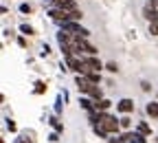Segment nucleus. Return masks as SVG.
Wrapping results in <instances>:
<instances>
[{
  "instance_id": "obj_1",
  "label": "nucleus",
  "mask_w": 158,
  "mask_h": 143,
  "mask_svg": "<svg viewBox=\"0 0 158 143\" xmlns=\"http://www.w3.org/2000/svg\"><path fill=\"white\" fill-rule=\"evenodd\" d=\"M48 15L55 20V22H59V24H64V22H79V20L84 18V13L79 9H59V7H51Z\"/></svg>"
},
{
  "instance_id": "obj_2",
  "label": "nucleus",
  "mask_w": 158,
  "mask_h": 143,
  "mask_svg": "<svg viewBox=\"0 0 158 143\" xmlns=\"http://www.w3.org/2000/svg\"><path fill=\"white\" fill-rule=\"evenodd\" d=\"M99 126H101L108 134H114L121 130V119H116L114 115H108V112H101L99 115Z\"/></svg>"
},
{
  "instance_id": "obj_3",
  "label": "nucleus",
  "mask_w": 158,
  "mask_h": 143,
  "mask_svg": "<svg viewBox=\"0 0 158 143\" xmlns=\"http://www.w3.org/2000/svg\"><path fill=\"white\" fill-rule=\"evenodd\" d=\"M101 68H106V66L101 64V59H99L97 55H88V57H84V75L90 73V71H99V73H101Z\"/></svg>"
},
{
  "instance_id": "obj_4",
  "label": "nucleus",
  "mask_w": 158,
  "mask_h": 143,
  "mask_svg": "<svg viewBox=\"0 0 158 143\" xmlns=\"http://www.w3.org/2000/svg\"><path fill=\"white\" fill-rule=\"evenodd\" d=\"M62 27H64V31H68V33H75V35H81V37H88V35H90V31H88V29L79 27L77 22H64Z\"/></svg>"
},
{
  "instance_id": "obj_5",
  "label": "nucleus",
  "mask_w": 158,
  "mask_h": 143,
  "mask_svg": "<svg viewBox=\"0 0 158 143\" xmlns=\"http://www.w3.org/2000/svg\"><path fill=\"white\" fill-rule=\"evenodd\" d=\"M92 86H94V84L86 79V75H77V88H79V93H81V95H88Z\"/></svg>"
},
{
  "instance_id": "obj_6",
  "label": "nucleus",
  "mask_w": 158,
  "mask_h": 143,
  "mask_svg": "<svg viewBox=\"0 0 158 143\" xmlns=\"http://www.w3.org/2000/svg\"><path fill=\"white\" fill-rule=\"evenodd\" d=\"M116 110H118V112H123V115H130V112L134 110V101H132V99H127V97H125V99H121V101L116 104Z\"/></svg>"
},
{
  "instance_id": "obj_7",
  "label": "nucleus",
  "mask_w": 158,
  "mask_h": 143,
  "mask_svg": "<svg viewBox=\"0 0 158 143\" xmlns=\"http://www.w3.org/2000/svg\"><path fill=\"white\" fill-rule=\"evenodd\" d=\"M51 7H59V9H77L75 0H48Z\"/></svg>"
},
{
  "instance_id": "obj_8",
  "label": "nucleus",
  "mask_w": 158,
  "mask_h": 143,
  "mask_svg": "<svg viewBox=\"0 0 158 143\" xmlns=\"http://www.w3.org/2000/svg\"><path fill=\"white\" fill-rule=\"evenodd\" d=\"M143 18L147 20V22H152V20H156V18H158V11H156L154 7L145 5V9H143Z\"/></svg>"
},
{
  "instance_id": "obj_9",
  "label": "nucleus",
  "mask_w": 158,
  "mask_h": 143,
  "mask_svg": "<svg viewBox=\"0 0 158 143\" xmlns=\"http://www.w3.org/2000/svg\"><path fill=\"white\" fill-rule=\"evenodd\" d=\"M110 106H112V101H110V99H106V97H103V99H99V101H94V108H97L99 112H108V108H110Z\"/></svg>"
},
{
  "instance_id": "obj_10",
  "label": "nucleus",
  "mask_w": 158,
  "mask_h": 143,
  "mask_svg": "<svg viewBox=\"0 0 158 143\" xmlns=\"http://www.w3.org/2000/svg\"><path fill=\"white\" fill-rule=\"evenodd\" d=\"M88 97H90V99H94V101H99V99H103V90H101V86H99V84H94V86L90 88Z\"/></svg>"
},
{
  "instance_id": "obj_11",
  "label": "nucleus",
  "mask_w": 158,
  "mask_h": 143,
  "mask_svg": "<svg viewBox=\"0 0 158 143\" xmlns=\"http://www.w3.org/2000/svg\"><path fill=\"white\" fill-rule=\"evenodd\" d=\"M145 112L154 119H158V101H149V104L145 106Z\"/></svg>"
},
{
  "instance_id": "obj_12",
  "label": "nucleus",
  "mask_w": 158,
  "mask_h": 143,
  "mask_svg": "<svg viewBox=\"0 0 158 143\" xmlns=\"http://www.w3.org/2000/svg\"><path fill=\"white\" fill-rule=\"evenodd\" d=\"M79 106H81L84 110L90 112V110H94V101H90L88 97H79Z\"/></svg>"
},
{
  "instance_id": "obj_13",
  "label": "nucleus",
  "mask_w": 158,
  "mask_h": 143,
  "mask_svg": "<svg viewBox=\"0 0 158 143\" xmlns=\"http://www.w3.org/2000/svg\"><path fill=\"white\" fill-rule=\"evenodd\" d=\"M86 79L92 81V84H101V73H99V71H90V73H86Z\"/></svg>"
},
{
  "instance_id": "obj_14",
  "label": "nucleus",
  "mask_w": 158,
  "mask_h": 143,
  "mask_svg": "<svg viewBox=\"0 0 158 143\" xmlns=\"http://www.w3.org/2000/svg\"><path fill=\"white\" fill-rule=\"evenodd\" d=\"M48 124H51V126L55 128V132H59V134L64 132V124H62V121H59L57 117H51V119H48Z\"/></svg>"
},
{
  "instance_id": "obj_15",
  "label": "nucleus",
  "mask_w": 158,
  "mask_h": 143,
  "mask_svg": "<svg viewBox=\"0 0 158 143\" xmlns=\"http://www.w3.org/2000/svg\"><path fill=\"white\" fill-rule=\"evenodd\" d=\"M136 132H141V134H145V136H152V128H149L147 124H143V121L136 126Z\"/></svg>"
},
{
  "instance_id": "obj_16",
  "label": "nucleus",
  "mask_w": 158,
  "mask_h": 143,
  "mask_svg": "<svg viewBox=\"0 0 158 143\" xmlns=\"http://www.w3.org/2000/svg\"><path fill=\"white\" fill-rule=\"evenodd\" d=\"M15 143H35V139H33L31 132H24V134H20V139H18Z\"/></svg>"
},
{
  "instance_id": "obj_17",
  "label": "nucleus",
  "mask_w": 158,
  "mask_h": 143,
  "mask_svg": "<svg viewBox=\"0 0 158 143\" xmlns=\"http://www.w3.org/2000/svg\"><path fill=\"white\" fill-rule=\"evenodd\" d=\"M92 128H94V134H97V136H101V139H108V132H106L101 126H99V124H92Z\"/></svg>"
},
{
  "instance_id": "obj_18",
  "label": "nucleus",
  "mask_w": 158,
  "mask_h": 143,
  "mask_svg": "<svg viewBox=\"0 0 158 143\" xmlns=\"http://www.w3.org/2000/svg\"><path fill=\"white\" fill-rule=\"evenodd\" d=\"M121 128H123V130H130V128H132V119H130L127 115L121 117Z\"/></svg>"
},
{
  "instance_id": "obj_19",
  "label": "nucleus",
  "mask_w": 158,
  "mask_h": 143,
  "mask_svg": "<svg viewBox=\"0 0 158 143\" xmlns=\"http://www.w3.org/2000/svg\"><path fill=\"white\" fill-rule=\"evenodd\" d=\"M20 31H22V35H33V27L31 24H20Z\"/></svg>"
},
{
  "instance_id": "obj_20",
  "label": "nucleus",
  "mask_w": 158,
  "mask_h": 143,
  "mask_svg": "<svg viewBox=\"0 0 158 143\" xmlns=\"http://www.w3.org/2000/svg\"><path fill=\"white\" fill-rule=\"evenodd\" d=\"M35 93H37V95L46 93V84H44V81H35Z\"/></svg>"
},
{
  "instance_id": "obj_21",
  "label": "nucleus",
  "mask_w": 158,
  "mask_h": 143,
  "mask_svg": "<svg viewBox=\"0 0 158 143\" xmlns=\"http://www.w3.org/2000/svg\"><path fill=\"white\" fill-rule=\"evenodd\" d=\"M149 33H152V35H158V18L149 22Z\"/></svg>"
},
{
  "instance_id": "obj_22",
  "label": "nucleus",
  "mask_w": 158,
  "mask_h": 143,
  "mask_svg": "<svg viewBox=\"0 0 158 143\" xmlns=\"http://www.w3.org/2000/svg\"><path fill=\"white\" fill-rule=\"evenodd\" d=\"M31 11H33V7H31V5H27V2L20 5V13H31Z\"/></svg>"
},
{
  "instance_id": "obj_23",
  "label": "nucleus",
  "mask_w": 158,
  "mask_h": 143,
  "mask_svg": "<svg viewBox=\"0 0 158 143\" xmlns=\"http://www.w3.org/2000/svg\"><path fill=\"white\" fill-rule=\"evenodd\" d=\"M106 71H108V73H116V71H118V66H116L114 62H108V64H106Z\"/></svg>"
},
{
  "instance_id": "obj_24",
  "label": "nucleus",
  "mask_w": 158,
  "mask_h": 143,
  "mask_svg": "<svg viewBox=\"0 0 158 143\" xmlns=\"http://www.w3.org/2000/svg\"><path fill=\"white\" fill-rule=\"evenodd\" d=\"M141 90H143V93H149V90H152V84L143 79V81H141Z\"/></svg>"
},
{
  "instance_id": "obj_25",
  "label": "nucleus",
  "mask_w": 158,
  "mask_h": 143,
  "mask_svg": "<svg viewBox=\"0 0 158 143\" xmlns=\"http://www.w3.org/2000/svg\"><path fill=\"white\" fill-rule=\"evenodd\" d=\"M7 130H11V132L18 130V126H15V121H13V119H7Z\"/></svg>"
},
{
  "instance_id": "obj_26",
  "label": "nucleus",
  "mask_w": 158,
  "mask_h": 143,
  "mask_svg": "<svg viewBox=\"0 0 158 143\" xmlns=\"http://www.w3.org/2000/svg\"><path fill=\"white\" fill-rule=\"evenodd\" d=\"M48 141H51V143H57V141H59V132H53V134H48Z\"/></svg>"
},
{
  "instance_id": "obj_27",
  "label": "nucleus",
  "mask_w": 158,
  "mask_h": 143,
  "mask_svg": "<svg viewBox=\"0 0 158 143\" xmlns=\"http://www.w3.org/2000/svg\"><path fill=\"white\" fill-rule=\"evenodd\" d=\"M18 46H22V49H27V40H24V37H18Z\"/></svg>"
},
{
  "instance_id": "obj_28",
  "label": "nucleus",
  "mask_w": 158,
  "mask_h": 143,
  "mask_svg": "<svg viewBox=\"0 0 158 143\" xmlns=\"http://www.w3.org/2000/svg\"><path fill=\"white\" fill-rule=\"evenodd\" d=\"M55 112H57V115L62 112V99H57V104H55Z\"/></svg>"
},
{
  "instance_id": "obj_29",
  "label": "nucleus",
  "mask_w": 158,
  "mask_h": 143,
  "mask_svg": "<svg viewBox=\"0 0 158 143\" xmlns=\"http://www.w3.org/2000/svg\"><path fill=\"white\" fill-rule=\"evenodd\" d=\"M48 53H51V46H48V44H44V49H42V55H48Z\"/></svg>"
},
{
  "instance_id": "obj_30",
  "label": "nucleus",
  "mask_w": 158,
  "mask_h": 143,
  "mask_svg": "<svg viewBox=\"0 0 158 143\" xmlns=\"http://www.w3.org/2000/svg\"><path fill=\"white\" fill-rule=\"evenodd\" d=\"M147 5H149V7H154V9H156V7H158V0H147Z\"/></svg>"
},
{
  "instance_id": "obj_31",
  "label": "nucleus",
  "mask_w": 158,
  "mask_h": 143,
  "mask_svg": "<svg viewBox=\"0 0 158 143\" xmlns=\"http://www.w3.org/2000/svg\"><path fill=\"white\" fill-rule=\"evenodd\" d=\"M156 99H158V95H156Z\"/></svg>"
}]
</instances>
